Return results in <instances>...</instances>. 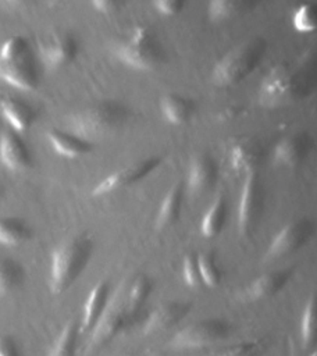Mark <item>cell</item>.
<instances>
[{"instance_id":"cell-12","label":"cell","mask_w":317,"mask_h":356,"mask_svg":"<svg viewBox=\"0 0 317 356\" xmlns=\"http://www.w3.org/2000/svg\"><path fill=\"white\" fill-rule=\"evenodd\" d=\"M313 234L314 224L309 218H299L286 224L273 238L267 252L264 253V260H279L298 252L310 241Z\"/></svg>"},{"instance_id":"cell-2","label":"cell","mask_w":317,"mask_h":356,"mask_svg":"<svg viewBox=\"0 0 317 356\" xmlns=\"http://www.w3.org/2000/svg\"><path fill=\"white\" fill-rule=\"evenodd\" d=\"M129 117L128 108L117 100H101L68 114L64 129L92 139L104 138L118 131Z\"/></svg>"},{"instance_id":"cell-29","label":"cell","mask_w":317,"mask_h":356,"mask_svg":"<svg viewBox=\"0 0 317 356\" xmlns=\"http://www.w3.org/2000/svg\"><path fill=\"white\" fill-rule=\"evenodd\" d=\"M152 288H153V284H152V280L147 275H145V274L136 275L131 281V284H129V286L127 289V293L124 295L127 305L133 312L139 313L142 306H143V303L149 298V295L152 292Z\"/></svg>"},{"instance_id":"cell-24","label":"cell","mask_w":317,"mask_h":356,"mask_svg":"<svg viewBox=\"0 0 317 356\" xmlns=\"http://www.w3.org/2000/svg\"><path fill=\"white\" fill-rule=\"evenodd\" d=\"M261 0H209L207 17L213 22H224L250 11Z\"/></svg>"},{"instance_id":"cell-28","label":"cell","mask_w":317,"mask_h":356,"mask_svg":"<svg viewBox=\"0 0 317 356\" xmlns=\"http://www.w3.org/2000/svg\"><path fill=\"white\" fill-rule=\"evenodd\" d=\"M79 334H81L79 321H76V320L68 321L64 325V328L61 330L60 335L53 342L51 349L49 350V355H51V356H70V355H75L76 353Z\"/></svg>"},{"instance_id":"cell-22","label":"cell","mask_w":317,"mask_h":356,"mask_svg":"<svg viewBox=\"0 0 317 356\" xmlns=\"http://www.w3.org/2000/svg\"><path fill=\"white\" fill-rule=\"evenodd\" d=\"M160 111L168 124L182 125L188 122L195 113V103L186 96L167 93L160 99Z\"/></svg>"},{"instance_id":"cell-30","label":"cell","mask_w":317,"mask_h":356,"mask_svg":"<svg viewBox=\"0 0 317 356\" xmlns=\"http://www.w3.org/2000/svg\"><path fill=\"white\" fill-rule=\"evenodd\" d=\"M196 256H197V267H199L202 284H204L210 288L220 285V282L222 280V273L217 264L214 252L207 250V252H203Z\"/></svg>"},{"instance_id":"cell-4","label":"cell","mask_w":317,"mask_h":356,"mask_svg":"<svg viewBox=\"0 0 317 356\" xmlns=\"http://www.w3.org/2000/svg\"><path fill=\"white\" fill-rule=\"evenodd\" d=\"M0 81L19 90H35L39 85V70L29 42L14 35L0 46Z\"/></svg>"},{"instance_id":"cell-31","label":"cell","mask_w":317,"mask_h":356,"mask_svg":"<svg viewBox=\"0 0 317 356\" xmlns=\"http://www.w3.org/2000/svg\"><path fill=\"white\" fill-rule=\"evenodd\" d=\"M292 25L296 32L300 33H310L317 28V8L313 3H303L300 4L293 15H292Z\"/></svg>"},{"instance_id":"cell-15","label":"cell","mask_w":317,"mask_h":356,"mask_svg":"<svg viewBox=\"0 0 317 356\" xmlns=\"http://www.w3.org/2000/svg\"><path fill=\"white\" fill-rule=\"evenodd\" d=\"M0 161L10 171H22L32 164L31 152L18 132L6 129L0 135Z\"/></svg>"},{"instance_id":"cell-5","label":"cell","mask_w":317,"mask_h":356,"mask_svg":"<svg viewBox=\"0 0 317 356\" xmlns=\"http://www.w3.org/2000/svg\"><path fill=\"white\" fill-rule=\"evenodd\" d=\"M267 50L263 38L247 39L231 47L213 67L210 81L217 88H229L246 79L261 63Z\"/></svg>"},{"instance_id":"cell-23","label":"cell","mask_w":317,"mask_h":356,"mask_svg":"<svg viewBox=\"0 0 317 356\" xmlns=\"http://www.w3.org/2000/svg\"><path fill=\"white\" fill-rule=\"evenodd\" d=\"M184 192H185V186L182 181L172 184V186L168 189V192L165 193L158 207V211L154 220V225L157 229H164L178 221L181 209H182Z\"/></svg>"},{"instance_id":"cell-11","label":"cell","mask_w":317,"mask_h":356,"mask_svg":"<svg viewBox=\"0 0 317 356\" xmlns=\"http://www.w3.org/2000/svg\"><path fill=\"white\" fill-rule=\"evenodd\" d=\"M79 44L70 31H53L38 43V54L42 64L50 70L61 68L72 63L78 54Z\"/></svg>"},{"instance_id":"cell-26","label":"cell","mask_w":317,"mask_h":356,"mask_svg":"<svg viewBox=\"0 0 317 356\" xmlns=\"http://www.w3.org/2000/svg\"><path fill=\"white\" fill-rule=\"evenodd\" d=\"M31 236V228L18 217L0 218V245L18 246Z\"/></svg>"},{"instance_id":"cell-34","label":"cell","mask_w":317,"mask_h":356,"mask_svg":"<svg viewBox=\"0 0 317 356\" xmlns=\"http://www.w3.org/2000/svg\"><path fill=\"white\" fill-rule=\"evenodd\" d=\"M188 0H153L156 11L164 17H172L182 11Z\"/></svg>"},{"instance_id":"cell-6","label":"cell","mask_w":317,"mask_h":356,"mask_svg":"<svg viewBox=\"0 0 317 356\" xmlns=\"http://www.w3.org/2000/svg\"><path fill=\"white\" fill-rule=\"evenodd\" d=\"M115 57L138 71L158 68L165 60V49L158 36L145 25H136L114 47Z\"/></svg>"},{"instance_id":"cell-17","label":"cell","mask_w":317,"mask_h":356,"mask_svg":"<svg viewBox=\"0 0 317 356\" xmlns=\"http://www.w3.org/2000/svg\"><path fill=\"white\" fill-rule=\"evenodd\" d=\"M218 167L214 159L206 153L196 154L190 163L188 170V181L186 186L192 193H204L210 191L217 182Z\"/></svg>"},{"instance_id":"cell-37","label":"cell","mask_w":317,"mask_h":356,"mask_svg":"<svg viewBox=\"0 0 317 356\" xmlns=\"http://www.w3.org/2000/svg\"><path fill=\"white\" fill-rule=\"evenodd\" d=\"M19 353L17 343L10 335H0V356H17Z\"/></svg>"},{"instance_id":"cell-35","label":"cell","mask_w":317,"mask_h":356,"mask_svg":"<svg viewBox=\"0 0 317 356\" xmlns=\"http://www.w3.org/2000/svg\"><path fill=\"white\" fill-rule=\"evenodd\" d=\"M260 346L259 341H249V342H241L234 345L232 348L228 349H221L218 350V353L221 355H250L253 352H256V349Z\"/></svg>"},{"instance_id":"cell-18","label":"cell","mask_w":317,"mask_h":356,"mask_svg":"<svg viewBox=\"0 0 317 356\" xmlns=\"http://www.w3.org/2000/svg\"><path fill=\"white\" fill-rule=\"evenodd\" d=\"M291 275H292V268L273 270V271L264 273L245 288L243 298L247 300L268 299L277 295L286 285Z\"/></svg>"},{"instance_id":"cell-3","label":"cell","mask_w":317,"mask_h":356,"mask_svg":"<svg viewBox=\"0 0 317 356\" xmlns=\"http://www.w3.org/2000/svg\"><path fill=\"white\" fill-rule=\"evenodd\" d=\"M93 253V239L75 235L56 248L50 261V289L54 295L65 292L83 273Z\"/></svg>"},{"instance_id":"cell-10","label":"cell","mask_w":317,"mask_h":356,"mask_svg":"<svg viewBox=\"0 0 317 356\" xmlns=\"http://www.w3.org/2000/svg\"><path fill=\"white\" fill-rule=\"evenodd\" d=\"M266 152L263 143L250 135L231 138L225 146V157L231 171L239 175L257 172L263 164Z\"/></svg>"},{"instance_id":"cell-21","label":"cell","mask_w":317,"mask_h":356,"mask_svg":"<svg viewBox=\"0 0 317 356\" xmlns=\"http://www.w3.org/2000/svg\"><path fill=\"white\" fill-rule=\"evenodd\" d=\"M0 114L18 134L28 131L36 118V111L31 104L13 96L0 99Z\"/></svg>"},{"instance_id":"cell-9","label":"cell","mask_w":317,"mask_h":356,"mask_svg":"<svg viewBox=\"0 0 317 356\" xmlns=\"http://www.w3.org/2000/svg\"><path fill=\"white\" fill-rule=\"evenodd\" d=\"M266 206V193L257 172L245 177L239 204H238V229L242 236H249L256 229Z\"/></svg>"},{"instance_id":"cell-13","label":"cell","mask_w":317,"mask_h":356,"mask_svg":"<svg viewBox=\"0 0 317 356\" xmlns=\"http://www.w3.org/2000/svg\"><path fill=\"white\" fill-rule=\"evenodd\" d=\"M161 163V159L158 156L154 157H146L143 160H138L132 164L125 165L124 168H120L114 171L113 174L107 175L103 181H100L93 189V196H103L108 195L111 192H115L118 189L128 188L143 178H146L150 172H153Z\"/></svg>"},{"instance_id":"cell-14","label":"cell","mask_w":317,"mask_h":356,"mask_svg":"<svg viewBox=\"0 0 317 356\" xmlns=\"http://www.w3.org/2000/svg\"><path fill=\"white\" fill-rule=\"evenodd\" d=\"M313 147V138L309 132H293L284 136L274 147L273 161L282 168H295L300 165Z\"/></svg>"},{"instance_id":"cell-36","label":"cell","mask_w":317,"mask_h":356,"mask_svg":"<svg viewBox=\"0 0 317 356\" xmlns=\"http://www.w3.org/2000/svg\"><path fill=\"white\" fill-rule=\"evenodd\" d=\"M125 0H90V4L97 13L110 14L124 6Z\"/></svg>"},{"instance_id":"cell-38","label":"cell","mask_w":317,"mask_h":356,"mask_svg":"<svg viewBox=\"0 0 317 356\" xmlns=\"http://www.w3.org/2000/svg\"><path fill=\"white\" fill-rule=\"evenodd\" d=\"M6 4H8V6H24V4H26V3H29V1H32V0H3Z\"/></svg>"},{"instance_id":"cell-7","label":"cell","mask_w":317,"mask_h":356,"mask_svg":"<svg viewBox=\"0 0 317 356\" xmlns=\"http://www.w3.org/2000/svg\"><path fill=\"white\" fill-rule=\"evenodd\" d=\"M138 313L133 312L125 302L124 295L110 298V302L101 317L92 328L89 338V349H99L107 345L118 334L124 332L136 320Z\"/></svg>"},{"instance_id":"cell-27","label":"cell","mask_w":317,"mask_h":356,"mask_svg":"<svg viewBox=\"0 0 317 356\" xmlns=\"http://www.w3.org/2000/svg\"><path fill=\"white\" fill-rule=\"evenodd\" d=\"M24 278L25 271L18 261L10 257H0V296H6L19 288Z\"/></svg>"},{"instance_id":"cell-33","label":"cell","mask_w":317,"mask_h":356,"mask_svg":"<svg viewBox=\"0 0 317 356\" xmlns=\"http://www.w3.org/2000/svg\"><path fill=\"white\" fill-rule=\"evenodd\" d=\"M182 277L188 286L197 288L202 285V278L197 267V256L195 253H188L182 261Z\"/></svg>"},{"instance_id":"cell-25","label":"cell","mask_w":317,"mask_h":356,"mask_svg":"<svg viewBox=\"0 0 317 356\" xmlns=\"http://www.w3.org/2000/svg\"><path fill=\"white\" fill-rule=\"evenodd\" d=\"M225 220H227V202L224 196H218L202 218L200 231L203 236L206 238L217 236L222 231L225 225Z\"/></svg>"},{"instance_id":"cell-20","label":"cell","mask_w":317,"mask_h":356,"mask_svg":"<svg viewBox=\"0 0 317 356\" xmlns=\"http://www.w3.org/2000/svg\"><path fill=\"white\" fill-rule=\"evenodd\" d=\"M47 140L53 150L65 159H76L92 152V142L79 135L60 128L47 131Z\"/></svg>"},{"instance_id":"cell-19","label":"cell","mask_w":317,"mask_h":356,"mask_svg":"<svg viewBox=\"0 0 317 356\" xmlns=\"http://www.w3.org/2000/svg\"><path fill=\"white\" fill-rule=\"evenodd\" d=\"M111 298V286L107 281L97 282L89 292L86 302L83 305L82 318L79 321L81 332H90L92 328L96 325L99 318L101 317L103 312L106 310Z\"/></svg>"},{"instance_id":"cell-8","label":"cell","mask_w":317,"mask_h":356,"mask_svg":"<svg viewBox=\"0 0 317 356\" xmlns=\"http://www.w3.org/2000/svg\"><path fill=\"white\" fill-rule=\"evenodd\" d=\"M231 324L222 318H203L181 328L171 339L175 349H199L225 339L231 332Z\"/></svg>"},{"instance_id":"cell-32","label":"cell","mask_w":317,"mask_h":356,"mask_svg":"<svg viewBox=\"0 0 317 356\" xmlns=\"http://www.w3.org/2000/svg\"><path fill=\"white\" fill-rule=\"evenodd\" d=\"M300 334L304 346L311 345L317 338V302L314 298L309 299L303 310L300 321Z\"/></svg>"},{"instance_id":"cell-1","label":"cell","mask_w":317,"mask_h":356,"mask_svg":"<svg viewBox=\"0 0 317 356\" xmlns=\"http://www.w3.org/2000/svg\"><path fill=\"white\" fill-rule=\"evenodd\" d=\"M316 72L313 56L295 61H281L270 68L259 88V102L274 108L303 100L314 89Z\"/></svg>"},{"instance_id":"cell-16","label":"cell","mask_w":317,"mask_h":356,"mask_svg":"<svg viewBox=\"0 0 317 356\" xmlns=\"http://www.w3.org/2000/svg\"><path fill=\"white\" fill-rule=\"evenodd\" d=\"M190 310V303L182 300L167 302L156 307L145 321L143 332L146 335L167 331L177 325Z\"/></svg>"}]
</instances>
